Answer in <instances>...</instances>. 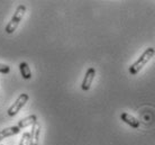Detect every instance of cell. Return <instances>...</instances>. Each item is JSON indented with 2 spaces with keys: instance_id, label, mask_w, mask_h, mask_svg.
Here are the masks:
<instances>
[{
  "instance_id": "cell-1",
  "label": "cell",
  "mask_w": 155,
  "mask_h": 145,
  "mask_svg": "<svg viewBox=\"0 0 155 145\" xmlns=\"http://www.w3.org/2000/svg\"><path fill=\"white\" fill-rule=\"evenodd\" d=\"M154 54H155L154 47H148V48H146V50L144 51L143 54L138 58V60H137L135 63H133L132 65L129 67V70H128L129 71V73H130L132 75L137 74V73L146 65V63L154 56Z\"/></svg>"
},
{
  "instance_id": "cell-2",
  "label": "cell",
  "mask_w": 155,
  "mask_h": 145,
  "mask_svg": "<svg viewBox=\"0 0 155 145\" xmlns=\"http://www.w3.org/2000/svg\"><path fill=\"white\" fill-rule=\"evenodd\" d=\"M25 12H26V7H25L24 5H20V6L17 7L15 14L12 16V20H10V21L8 23L7 26H6V29H5V31H6L7 34H12V33L16 31V28L18 27L19 23L21 21V19H23Z\"/></svg>"
},
{
  "instance_id": "cell-3",
  "label": "cell",
  "mask_w": 155,
  "mask_h": 145,
  "mask_svg": "<svg viewBox=\"0 0 155 145\" xmlns=\"http://www.w3.org/2000/svg\"><path fill=\"white\" fill-rule=\"evenodd\" d=\"M28 99H29V96H28L27 94H21L17 98V100H16L14 104H12V106L9 107V109H8V115L10 116V117H14V116H16V115L18 114V111H19L21 108H23L25 105H26V102L28 101Z\"/></svg>"
},
{
  "instance_id": "cell-4",
  "label": "cell",
  "mask_w": 155,
  "mask_h": 145,
  "mask_svg": "<svg viewBox=\"0 0 155 145\" xmlns=\"http://www.w3.org/2000/svg\"><path fill=\"white\" fill-rule=\"evenodd\" d=\"M94 75H96V70L94 68H89L87 72H85L84 79L81 83V89L83 91H88L91 88V84H92V81L94 79Z\"/></svg>"
},
{
  "instance_id": "cell-5",
  "label": "cell",
  "mask_w": 155,
  "mask_h": 145,
  "mask_svg": "<svg viewBox=\"0 0 155 145\" xmlns=\"http://www.w3.org/2000/svg\"><path fill=\"white\" fill-rule=\"evenodd\" d=\"M39 133H41V125L38 122H35L31 125V130L29 133V145H38Z\"/></svg>"
},
{
  "instance_id": "cell-6",
  "label": "cell",
  "mask_w": 155,
  "mask_h": 145,
  "mask_svg": "<svg viewBox=\"0 0 155 145\" xmlns=\"http://www.w3.org/2000/svg\"><path fill=\"white\" fill-rule=\"evenodd\" d=\"M120 119L125 123V124H127L129 125L132 128H138L140 125V120L135 118L134 116H132L130 114H128V113H121L120 114Z\"/></svg>"
},
{
  "instance_id": "cell-7",
  "label": "cell",
  "mask_w": 155,
  "mask_h": 145,
  "mask_svg": "<svg viewBox=\"0 0 155 145\" xmlns=\"http://www.w3.org/2000/svg\"><path fill=\"white\" fill-rule=\"evenodd\" d=\"M19 132L20 128L18 126H10V127L4 128V130H0V141L5 140L6 137H9V136H14V135L18 134Z\"/></svg>"
},
{
  "instance_id": "cell-8",
  "label": "cell",
  "mask_w": 155,
  "mask_h": 145,
  "mask_svg": "<svg viewBox=\"0 0 155 145\" xmlns=\"http://www.w3.org/2000/svg\"><path fill=\"white\" fill-rule=\"evenodd\" d=\"M35 122H37V116L36 115H29L27 117L20 119L19 122H18V124H17V126L21 130V128H26L27 126L33 125Z\"/></svg>"
},
{
  "instance_id": "cell-9",
  "label": "cell",
  "mask_w": 155,
  "mask_h": 145,
  "mask_svg": "<svg viewBox=\"0 0 155 145\" xmlns=\"http://www.w3.org/2000/svg\"><path fill=\"white\" fill-rule=\"evenodd\" d=\"M19 71L20 74L25 80H29L31 78V71L29 69V65H28L27 62H21L19 64Z\"/></svg>"
},
{
  "instance_id": "cell-10",
  "label": "cell",
  "mask_w": 155,
  "mask_h": 145,
  "mask_svg": "<svg viewBox=\"0 0 155 145\" xmlns=\"http://www.w3.org/2000/svg\"><path fill=\"white\" fill-rule=\"evenodd\" d=\"M19 145H29V133L25 132L21 136V140L19 142Z\"/></svg>"
},
{
  "instance_id": "cell-11",
  "label": "cell",
  "mask_w": 155,
  "mask_h": 145,
  "mask_svg": "<svg viewBox=\"0 0 155 145\" xmlns=\"http://www.w3.org/2000/svg\"><path fill=\"white\" fill-rule=\"evenodd\" d=\"M10 72V68L6 65V64H1L0 63V73H4V74H7Z\"/></svg>"
},
{
  "instance_id": "cell-12",
  "label": "cell",
  "mask_w": 155,
  "mask_h": 145,
  "mask_svg": "<svg viewBox=\"0 0 155 145\" xmlns=\"http://www.w3.org/2000/svg\"><path fill=\"white\" fill-rule=\"evenodd\" d=\"M0 145H2V144H0Z\"/></svg>"
}]
</instances>
